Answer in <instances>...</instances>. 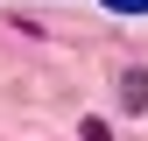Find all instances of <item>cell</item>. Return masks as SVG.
Instances as JSON below:
<instances>
[{
    "label": "cell",
    "instance_id": "cell-1",
    "mask_svg": "<svg viewBox=\"0 0 148 141\" xmlns=\"http://www.w3.org/2000/svg\"><path fill=\"white\" fill-rule=\"evenodd\" d=\"M120 106L127 113H148V70H120Z\"/></svg>",
    "mask_w": 148,
    "mask_h": 141
},
{
    "label": "cell",
    "instance_id": "cell-2",
    "mask_svg": "<svg viewBox=\"0 0 148 141\" xmlns=\"http://www.w3.org/2000/svg\"><path fill=\"white\" fill-rule=\"evenodd\" d=\"M78 134H85V141H113V127H106V120H85Z\"/></svg>",
    "mask_w": 148,
    "mask_h": 141
},
{
    "label": "cell",
    "instance_id": "cell-3",
    "mask_svg": "<svg viewBox=\"0 0 148 141\" xmlns=\"http://www.w3.org/2000/svg\"><path fill=\"white\" fill-rule=\"evenodd\" d=\"M113 14H148V0H106Z\"/></svg>",
    "mask_w": 148,
    "mask_h": 141
}]
</instances>
